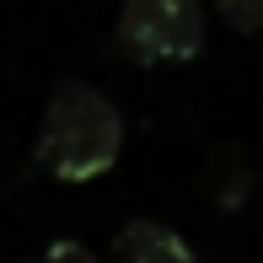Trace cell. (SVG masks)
I'll use <instances>...</instances> for the list:
<instances>
[{
	"instance_id": "obj_1",
	"label": "cell",
	"mask_w": 263,
	"mask_h": 263,
	"mask_svg": "<svg viewBox=\"0 0 263 263\" xmlns=\"http://www.w3.org/2000/svg\"><path fill=\"white\" fill-rule=\"evenodd\" d=\"M118 151H124V113L107 91L86 81L65 76L43 102L38 145L32 161L54 177V183H91V177L113 172Z\"/></svg>"
},
{
	"instance_id": "obj_2",
	"label": "cell",
	"mask_w": 263,
	"mask_h": 263,
	"mask_svg": "<svg viewBox=\"0 0 263 263\" xmlns=\"http://www.w3.org/2000/svg\"><path fill=\"white\" fill-rule=\"evenodd\" d=\"M118 54L135 65H183L204 54V6L199 0H124L113 22Z\"/></svg>"
},
{
	"instance_id": "obj_3",
	"label": "cell",
	"mask_w": 263,
	"mask_h": 263,
	"mask_svg": "<svg viewBox=\"0 0 263 263\" xmlns=\"http://www.w3.org/2000/svg\"><path fill=\"white\" fill-rule=\"evenodd\" d=\"M113 263H199L194 247L161 220H129L113 242Z\"/></svg>"
},
{
	"instance_id": "obj_4",
	"label": "cell",
	"mask_w": 263,
	"mask_h": 263,
	"mask_svg": "<svg viewBox=\"0 0 263 263\" xmlns=\"http://www.w3.org/2000/svg\"><path fill=\"white\" fill-rule=\"evenodd\" d=\"M215 11H220V22L226 27H236V32H263V0H215Z\"/></svg>"
},
{
	"instance_id": "obj_5",
	"label": "cell",
	"mask_w": 263,
	"mask_h": 263,
	"mask_svg": "<svg viewBox=\"0 0 263 263\" xmlns=\"http://www.w3.org/2000/svg\"><path fill=\"white\" fill-rule=\"evenodd\" d=\"M38 263H97V258H91V247L76 242V236H54V242L38 253Z\"/></svg>"
}]
</instances>
